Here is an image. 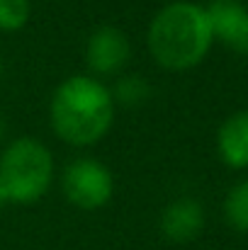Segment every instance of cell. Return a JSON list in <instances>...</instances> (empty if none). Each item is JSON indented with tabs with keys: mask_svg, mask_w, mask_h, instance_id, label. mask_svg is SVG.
<instances>
[{
	"mask_svg": "<svg viewBox=\"0 0 248 250\" xmlns=\"http://www.w3.org/2000/svg\"><path fill=\"white\" fill-rule=\"evenodd\" d=\"M29 20V0H0V29L17 32Z\"/></svg>",
	"mask_w": 248,
	"mask_h": 250,
	"instance_id": "cell-10",
	"label": "cell"
},
{
	"mask_svg": "<svg viewBox=\"0 0 248 250\" xmlns=\"http://www.w3.org/2000/svg\"><path fill=\"white\" fill-rule=\"evenodd\" d=\"M129 54H132V46H129L127 34L117 27H110V24L95 29L88 39V46H85L88 68L92 73H100V76L117 73L129 61Z\"/></svg>",
	"mask_w": 248,
	"mask_h": 250,
	"instance_id": "cell-5",
	"label": "cell"
},
{
	"mask_svg": "<svg viewBox=\"0 0 248 250\" xmlns=\"http://www.w3.org/2000/svg\"><path fill=\"white\" fill-rule=\"evenodd\" d=\"M64 194L81 209H100L112 199L114 177L95 158H78L68 163L61 177Z\"/></svg>",
	"mask_w": 248,
	"mask_h": 250,
	"instance_id": "cell-4",
	"label": "cell"
},
{
	"mask_svg": "<svg viewBox=\"0 0 248 250\" xmlns=\"http://www.w3.org/2000/svg\"><path fill=\"white\" fill-rule=\"evenodd\" d=\"M2 204H5V197H2V192H0V207H2Z\"/></svg>",
	"mask_w": 248,
	"mask_h": 250,
	"instance_id": "cell-12",
	"label": "cell"
},
{
	"mask_svg": "<svg viewBox=\"0 0 248 250\" xmlns=\"http://www.w3.org/2000/svg\"><path fill=\"white\" fill-rule=\"evenodd\" d=\"M214 42L207 7L175 0L161 7L146 34V44L156 63L168 71H187L195 68L209 51Z\"/></svg>",
	"mask_w": 248,
	"mask_h": 250,
	"instance_id": "cell-1",
	"label": "cell"
},
{
	"mask_svg": "<svg viewBox=\"0 0 248 250\" xmlns=\"http://www.w3.org/2000/svg\"><path fill=\"white\" fill-rule=\"evenodd\" d=\"M224 216L234 231L248 233V180L236 182L224 199Z\"/></svg>",
	"mask_w": 248,
	"mask_h": 250,
	"instance_id": "cell-9",
	"label": "cell"
},
{
	"mask_svg": "<svg viewBox=\"0 0 248 250\" xmlns=\"http://www.w3.org/2000/svg\"><path fill=\"white\" fill-rule=\"evenodd\" d=\"M54 158L44 144L32 136L15 139L0 153V192L5 202L32 204L49 189Z\"/></svg>",
	"mask_w": 248,
	"mask_h": 250,
	"instance_id": "cell-3",
	"label": "cell"
},
{
	"mask_svg": "<svg viewBox=\"0 0 248 250\" xmlns=\"http://www.w3.org/2000/svg\"><path fill=\"white\" fill-rule=\"evenodd\" d=\"M219 158L229 167H248V109L229 114L217 134Z\"/></svg>",
	"mask_w": 248,
	"mask_h": 250,
	"instance_id": "cell-8",
	"label": "cell"
},
{
	"mask_svg": "<svg viewBox=\"0 0 248 250\" xmlns=\"http://www.w3.org/2000/svg\"><path fill=\"white\" fill-rule=\"evenodd\" d=\"M146 95H149V85H146L144 78H139V76L122 78L119 85H117V97H119L122 102H127V104H136V102H141Z\"/></svg>",
	"mask_w": 248,
	"mask_h": 250,
	"instance_id": "cell-11",
	"label": "cell"
},
{
	"mask_svg": "<svg viewBox=\"0 0 248 250\" xmlns=\"http://www.w3.org/2000/svg\"><path fill=\"white\" fill-rule=\"evenodd\" d=\"M0 71H2V63H0Z\"/></svg>",
	"mask_w": 248,
	"mask_h": 250,
	"instance_id": "cell-14",
	"label": "cell"
},
{
	"mask_svg": "<svg viewBox=\"0 0 248 250\" xmlns=\"http://www.w3.org/2000/svg\"><path fill=\"white\" fill-rule=\"evenodd\" d=\"M0 136H2V119H0Z\"/></svg>",
	"mask_w": 248,
	"mask_h": 250,
	"instance_id": "cell-13",
	"label": "cell"
},
{
	"mask_svg": "<svg viewBox=\"0 0 248 250\" xmlns=\"http://www.w3.org/2000/svg\"><path fill=\"white\" fill-rule=\"evenodd\" d=\"M204 226V209L197 199H175L161 214V233L173 243H190Z\"/></svg>",
	"mask_w": 248,
	"mask_h": 250,
	"instance_id": "cell-7",
	"label": "cell"
},
{
	"mask_svg": "<svg viewBox=\"0 0 248 250\" xmlns=\"http://www.w3.org/2000/svg\"><path fill=\"white\" fill-rule=\"evenodd\" d=\"M214 39L236 54H248V7L239 0H212L207 7Z\"/></svg>",
	"mask_w": 248,
	"mask_h": 250,
	"instance_id": "cell-6",
	"label": "cell"
},
{
	"mask_svg": "<svg viewBox=\"0 0 248 250\" xmlns=\"http://www.w3.org/2000/svg\"><path fill=\"white\" fill-rule=\"evenodd\" d=\"M49 117L61 141L71 146H90L110 131L114 97L92 76H71L56 87Z\"/></svg>",
	"mask_w": 248,
	"mask_h": 250,
	"instance_id": "cell-2",
	"label": "cell"
}]
</instances>
